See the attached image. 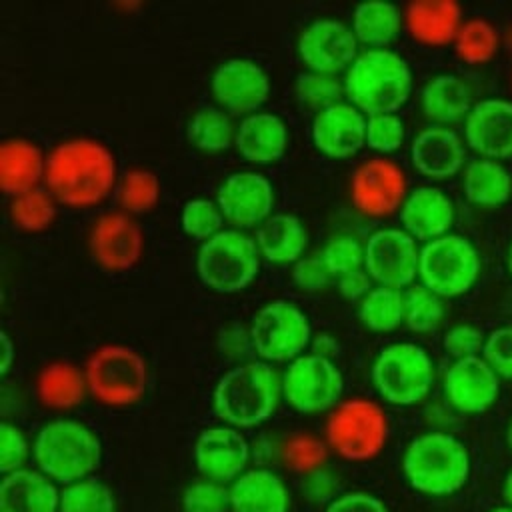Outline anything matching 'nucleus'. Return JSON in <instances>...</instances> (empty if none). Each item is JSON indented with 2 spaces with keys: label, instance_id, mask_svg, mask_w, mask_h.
I'll return each instance as SVG.
<instances>
[{
  "label": "nucleus",
  "instance_id": "412c9836",
  "mask_svg": "<svg viewBox=\"0 0 512 512\" xmlns=\"http://www.w3.org/2000/svg\"><path fill=\"white\" fill-rule=\"evenodd\" d=\"M462 138L478 158H512V100L490 96L476 100L464 118Z\"/></svg>",
  "mask_w": 512,
  "mask_h": 512
},
{
  "label": "nucleus",
  "instance_id": "4468645a",
  "mask_svg": "<svg viewBox=\"0 0 512 512\" xmlns=\"http://www.w3.org/2000/svg\"><path fill=\"white\" fill-rule=\"evenodd\" d=\"M404 168L388 156L362 160L350 176V200L366 216H388L400 210L408 194Z\"/></svg>",
  "mask_w": 512,
  "mask_h": 512
},
{
  "label": "nucleus",
  "instance_id": "4be33fe9",
  "mask_svg": "<svg viewBox=\"0 0 512 512\" xmlns=\"http://www.w3.org/2000/svg\"><path fill=\"white\" fill-rule=\"evenodd\" d=\"M310 138L324 156L350 158L366 146V114L350 100H338L314 112Z\"/></svg>",
  "mask_w": 512,
  "mask_h": 512
},
{
  "label": "nucleus",
  "instance_id": "b1692460",
  "mask_svg": "<svg viewBox=\"0 0 512 512\" xmlns=\"http://www.w3.org/2000/svg\"><path fill=\"white\" fill-rule=\"evenodd\" d=\"M398 214L402 228L410 236L428 242L450 232L456 208L442 188L434 184H420L408 190Z\"/></svg>",
  "mask_w": 512,
  "mask_h": 512
},
{
  "label": "nucleus",
  "instance_id": "72a5a7b5",
  "mask_svg": "<svg viewBox=\"0 0 512 512\" xmlns=\"http://www.w3.org/2000/svg\"><path fill=\"white\" fill-rule=\"evenodd\" d=\"M88 392L84 370L70 362H50L36 378L38 400L54 410H70L82 402Z\"/></svg>",
  "mask_w": 512,
  "mask_h": 512
},
{
  "label": "nucleus",
  "instance_id": "c03bdc74",
  "mask_svg": "<svg viewBox=\"0 0 512 512\" xmlns=\"http://www.w3.org/2000/svg\"><path fill=\"white\" fill-rule=\"evenodd\" d=\"M406 140V124L396 112L366 114V146L380 156L402 148Z\"/></svg>",
  "mask_w": 512,
  "mask_h": 512
},
{
  "label": "nucleus",
  "instance_id": "c9c22d12",
  "mask_svg": "<svg viewBox=\"0 0 512 512\" xmlns=\"http://www.w3.org/2000/svg\"><path fill=\"white\" fill-rule=\"evenodd\" d=\"M358 318L372 332H392L404 324V292L374 284L358 302Z\"/></svg>",
  "mask_w": 512,
  "mask_h": 512
},
{
  "label": "nucleus",
  "instance_id": "5701e85b",
  "mask_svg": "<svg viewBox=\"0 0 512 512\" xmlns=\"http://www.w3.org/2000/svg\"><path fill=\"white\" fill-rule=\"evenodd\" d=\"M410 162L424 178H452L466 166V142L450 126L428 124L410 140Z\"/></svg>",
  "mask_w": 512,
  "mask_h": 512
},
{
  "label": "nucleus",
  "instance_id": "f257e3e1",
  "mask_svg": "<svg viewBox=\"0 0 512 512\" xmlns=\"http://www.w3.org/2000/svg\"><path fill=\"white\" fill-rule=\"evenodd\" d=\"M118 178L116 156L98 138L72 136L46 154L44 186L66 206L102 202L116 188Z\"/></svg>",
  "mask_w": 512,
  "mask_h": 512
},
{
  "label": "nucleus",
  "instance_id": "864d4df0",
  "mask_svg": "<svg viewBox=\"0 0 512 512\" xmlns=\"http://www.w3.org/2000/svg\"><path fill=\"white\" fill-rule=\"evenodd\" d=\"M324 512H388V508L374 494L354 490L332 498Z\"/></svg>",
  "mask_w": 512,
  "mask_h": 512
},
{
  "label": "nucleus",
  "instance_id": "473e14b6",
  "mask_svg": "<svg viewBox=\"0 0 512 512\" xmlns=\"http://www.w3.org/2000/svg\"><path fill=\"white\" fill-rule=\"evenodd\" d=\"M352 32L366 48H388L404 26L402 10L386 0H366L352 8Z\"/></svg>",
  "mask_w": 512,
  "mask_h": 512
},
{
  "label": "nucleus",
  "instance_id": "2eb2a0df",
  "mask_svg": "<svg viewBox=\"0 0 512 512\" xmlns=\"http://www.w3.org/2000/svg\"><path fill=\"white\" fill-rule=\"evenodd\" d=\"M296 52L306 70L336 76L346 72L360 50L350 24L334 16H318L298 32Z\"/></svg>",
  "mask_w": 512,
  "mask_h": 512
},
{
  "label": "nucleus",
  "instance_id": "58836bf2",
  "mask_svg": "<svg viewBox=\"0 0 512 512\" xmlns=\"http://www.w3.org/2000/svg\"><path fill=\"white\" fill-rule=\"evenodd\" d=\"M160 180L156 172L148 168H130L120 174L114 188L118 204L128 214H140L150 210L160 198Z\"/></svg>",
  "mask_w": 512,
  "mask_h": 512
},
{
  "label": "nucleus",
  "instance_id": "20e7f679",
  "mask_svg": "<svg viewBox=\"0 0 512 512\" xmlns=\"http://www.w3.org/2000/svg\"><path fill=\"white\" fill-rule=\"evenodd\" d=\"M346 98L364 114L396 112L412 94L408 60L392 48H364L346 68Z\"/></svg>",
  "mask_w": 512,
  "mask_h": 512
},
{
  "label": "nucleus",
  "instance_id": "2f4dec72",
  "mask_svg": "<svg viewBox=\"0 0 512 512\" xmlns=\"http://www.w3.org/2000/svg\"><path fill=\"white\" fill-rule=\"evenodd\" d=\"M462 192L474 206H504L512 196V174L500 160L474 158L462 170Z\"/></svg>",
  "mask_w": 512,
  "mask_h": 512
},
{
  "label": "nucleus",
  "instance_id": "393cba45",
  "mask_svg": "<svg viewBox=\"0 0 512 512\" xmlns=\"http://www.w3.org/2000/svg\"><path fill=\"white\" fill-rule=\"evenodd\" d=\"M288 142V124L272 110L260 108L244 114L236 124L234 146L240 156L252 164H272L280 160L288 148Z\"/></svg>",
  "mask_w": 512,
  "mask_h": 512
},
{
  "label": "nucleus",
  "instance_id": "cd10ccee",
  "mask_svg": "<svg viewBox=\"0 0 512 512\" xmlns=\"http://www.w3.org/2000/svg\"><path fill=\"white\" fill-rule=\"evenodd\" d=\"M404 28L420 44L446 46L462 26V8L454 0H414L404 10Z\"/></svg>",
  "mask_w": 512,
  "mask_h": 512
},
{
  "label": "nucleus",
  "instance_id": "4c0bfd02",
  "mask_svg": "<svg viewBox=\"0 0 512 512\" xmlns=\"http://www.w3.org/2000/svg\"><path fill=\"white\" fill-rule=\"evenodd\" d=\"M56 198L46 186H36L10 198L8 214L16 228L26 232L46 230L56 218Z\"/></svg>",
  "mask_w": 512,
  "mask_h": 512
},
{
  "label": "nucleus",
  "instance_id": "7ed1b4c3",
  "mask_svg": "<svg viewBox=\"0 0 512 512\" xmlns=\"http://www.w3.org/2000/svg\"><path fill=\"white\" fill-rule=\"evenodd\" d=\"M470 468L466 444L444 430H426L414 436L402 452L406 482L426 496L456 494L468 482Z\"/></svg>",
  "mask_w": 512,
  "mask_h": 512
},
{
  "label": "nucleus",
  "instance_id": "f03ea898",
  "mask_svg": "<svg viewBox=\"0 0 512 512\" xmlns=\"http://www.w3.org/2000/svg\"><path fill=\"white\" fill-rule=\"evenodd\" d=\"M282 398V374L266 360H246L228 368L214 384L216 416L234 428H252L270 420Z\"/></svg>",
  "mask_w": 512,
  "mask_h": 512
},
{
  "label": "nucleus",
  "instance_id": "8fccbe9b",
  "mask_svg": "<svg viewBox=\"0 0 512 512\" xmlns=\"http://www.w3.org/2000/svg\"><path fill=\"white\" fill-rule=\"evenodd\" d=\"M30 454H32V446L28 444V438L22 432V428L12 424V422H2V426H0V468H2V474L24 468Z\"/></svg>",
  "mask_w": 512,
  "mask_h": 512
},
{
  "label": "nucleus",
  "instance_id": "9b49d317",
  "mask_svg": "<svg viewBox=\"0 0 512 512\" xmlns=\"http://www.w3.org/2000/svg\"><path fill=\"white\" fill-rule=\"evenodd\" d=\"M248 336L260 360L288 364L308 350L312 326L308 314L294 302L272 300L252 316Z\"/></svg>",
  "mask_w": 512,
  "mask_h": 512
},
{
  "label": "nucleus",
  "instance_id": "a211bd4d",
  "mask_svg": "<svg viewBox=\"0 0 512 512\" xmlns=\"http://www.w3.org/2000/svg\"><path fill=\"white\" fill-rule=\"evenodd\" d=\"M88 246L94 262L104 270H128L142 256L144 234L134 214L110 210L92 222Z\"/></svg>",
  "mask_w": 512,
  "mask_h": 512
},
{
  "label": "nucleus",
  "instance_id": "603ef678",
  "mask_svg": "<svg viewBox=\"0 0 512 512\" xmlns=\"http://www.w3.org/2000/svg\"><path fill=\"white\" fill-rule=\"evenodd\" d=\"M332 278V272L320 258V254H304L292 264V280L300 290L318 292Z\"/></svg>",
  "mask_w": 512,
  "mask_h": 512
},
{
  "label": "nucleus",
  "instance_id": "de8ad7c7",
  "mask_svg": "<svg viewBox=\"0 0 512 512\" xmlns=\"http://www.w3.org/2000/svg\"><path fill=\"white\" fill-rule=\"evenodd\" d=\"M182 512H230V492L226 484L202 478L182 492Z\"/></svg>",
  "mask_w": 512,
  "mask_h": 512
},
{
  "label": "nucleus",
  "instance_id": "3c124183",
  "mask_svg": "<svg viewBox=\"0 0 512 512\" xmlns=\"http://www.w3.org/2000/svg\"><path fill=\"white\" fill-rule=\"evenodd\" d=\"M484 340L486 336L482 334V330L474 324H454L444 332L442 338V346L444 350L454 358H468V356H480L482 348H484Z\"/></svg>",
  "mask_w": 512,
  "mask_h": 512
},
{
  "label": "nucleus",
  "instance_id": "ddd939ff",
  "mask_svg": "<svg viewBox=\"0 0 512 512\" xmlns=\"http://www.w3.org/2000/svg\"><path fill=\"white\" fill-rule=\"evenodd\" d=\"M420 246L402 226H380L364 238V270L374 284L410 288L418 278Z\"/></svg>",
  "mask_w": 512,
  "mask_h": 512
},
{
  "label": "nucleus",
  "instance_id": "aec40b11",
  "mask_svg": "<svg viewBox=\"0 0 512 512\" xmlns=\"http://www.w3.org/2000/svg\"><path fill=\"white\" fill-rule=\"evenodd\" d=\"M444 400L460 414L490 410L500 394V376L482 356L454 360L442 378Z\"/></svg>",
  "mask_w": 512,
  "mask_h": 512
},
{
  "label": "nucleus",
  "instance_id": "c85d7f7f",
  "mask_svg": "<svg viewBox=\"0 0 512 512\" xmlns=\"http://www.w3.org/2000/svg\"><path fill=\"white\" fill-rule=\"evenodd\" d=\"M472 106L474 100L470 84L454 72L430 76L420 90V108L432 124L450 126L464 122Z\"/></svg>",
  "mask_w": 512,
  "mask_h": 512
},
{
  "label": "nucleus",
  "instance_id": "f8f14e48",
  "mask_svg": "<svg viewBox=\"0 0 512 512\" xmlns=\"http://www.w3.org/2000/svg\"><path fill=\"white\" fill-rule=\"evenodd\" d=\"M344 392L338 364L320 352H304L282 372V398L302 414L330 412Z\"/></svg>",
  "mask_w": 512,
  "mask_h": 512
},
{
  "label": "nucleus",
  "instance_id": "ea45409f",
  "mask_svg": "<svg viewBox=\"0 0 512 512\" xmlns=\"http://www.w3.org/2000/svg\"><path fill=\"white\" fill-rule=\"evenodd\" d=\"M58 512H116V498L108 484L88 476L60 488Z\"/></svg>",
  "mask_w": 512,
  "mask_h": 512
},
{
  "label": "nucleus",
  "instance_id": "39448f33",
  "mask_svg": "<svg viewBox=\"0 0 512 512\" xmlns=\"http://www.w3.org/2000/svg\"><path fill=\"white\" fill-rule=\"evenodd\" d=\"M32 458L40 472L64 486L92 476L102 462V442L88 424L54 418L36 430Z\"/></svg>",
  "mask_w": 512,
  "mask_h": 512
},
{
  "label": "nucleus",
  "instance_id": "6ab92c4d",
  "mask_svg": "<svg viewBox=\"0 0 512 512\" xmlns=\"http://www.w3.org/2000/svg\"><path fill=\"white\" fill-rule=\"evenodd\" d=\"M192 454L202 478L228 486L248 470L250 444L240 428L218 424L200 430Z\"/></svg>",
  "mask_w": 512,
  "mask_h": 512
},
{
  "label": "nucleus",
  "instance_id": "5fc2aeb1",
  "mask_svg": "<svg viewBox=\"0 0 512 512\" xmlns=\"http://www.w3.org/2000/svg\"><path fill=\"white\" fill-rule=\"evenodd\" d=\"M372 286H374L372 278L368 276V272L364 268H358V270L336 276V288H338L340 296L346 298V300H358L360 302Z\"/></svg>",
  "mask_w": 512,
  "mask_h": 512
},
{
  "label": "nucleus",
  "instance_id": "a19ab883",
  "mask_svg": "<svg viewBox=\"0 0 512 512\" xmlns=\"http://www.w3.org/2000/svg\"><path fill=\"white\" fill-rule=\"evenodd\" d=\"M444 298L422 284H412L404 292V324L418 334L432 332L444 318Z\"/></svg>",
  "mask_w": 512,
  "mask_h": 512
},
{
  "label": "nucleus",
  "instance_id": "37998d69",
  "mask_svg": "<svg viewBox=\"0 0 512 512\" xmlns=\"http://www.w3.org/2000/svg\"><path fill=\"white\" fill-rule=\"evenodd\" d=\"M342 92H344V84L334 74L304 70L296 76V82H294L296 98L304 106L314 108V112L342 100L340 98Z\"/></svg>",
  "mask_w": 512,
  "mask_h": 512
},
{
  "label": "nucleus",
  "instance_id": "bf43d9fd",
  "mask_svg": "<svg viewBox=\"0 0 512 512\" xmlns=\"http://www.w3.org/2000/svg\"><path fill=\"white\" fill-rule=\"evenodd\" d=\"M506 264H508V274H510V278H512V242H510V246H508V254H506Z\"/></svg>",
  "mask_w": 512,
  "mask_h": 512
},
{
  "label": "nucleus",
  "instance_id": "a878e982",
  "mask_svg": "<svg viewBox=\"0 0 512 512\" xmlns=\"http://www.w3.org/2000/svg\"><path fill=\"white\" fill-rule=\"evenodd\" d=\"M230 512H290V490L280 474L256 466L228 484Z\"/></svg>",
  "mask_w": 512,
  "mask_h": 512
},
{
  "label": "nucleus",
  "instance_id": "6e6d98bb",
  "mask_svg": "<svg viewBox=\"0 0 512 512\" xmlns=\"http://www.w3.org/2000/svg\"><path fill=\"white\" fill-rule=\"evenodd\" d=\"M0 340H2V368H0V372L6 374V372L12 368L16 348H14V344H12V340H10V334H8L6 330L0 332Z\"/></svg>",
  "mask_w": 512,
  "mask_h": 512
},
{
  "label": "nucleus",
  "instance_id": "c756f323",
  "mask_svg": "<svg viewBox=\"0 0 512 512\" xmlns=\"http://www.w3.org/2000/svg\"><path fill=\"white\" fill-rule=\"evenodd\" d=\"M46 172V154L24 136L6 138L0 144V186L12 198L40 186Z\"/></svg>",
  "mask_w": 512,
  "mask_h": 512
},
{
  "label": "nucleus",
  "instance_id": "f3484780",
  "mask_svg": "<svg viewBox=\"0 0 512 512\" xmlns=\"http://www.w3.org/2000/svg\"><path fill=\"white\" fill-rule=\"evenodd\" d=\"M224 220L234 228L260 226L272 212L276 192L268 176L258 170H234L218 184L214 198Z\"/></svg>",
  "mask_w": 512,
  "mask_h": 512
},
{
  "label": "nucleus",
  "instance_id": "13d9d810",
  "mask_svg": "<svg viewBox=\"0 0 512 512\" xmlns=\"http://www.w3.org/2000/svg\"><path fill=\"white\" fill-rule=\"evenodd\" d=\"M506 444H508V448L512 450V418H510V422H508V426H506Z\"/></svg>",
  "mask_w": 512,
  "mask_h": 512
},
{
  "label": "nucleus",
  "instance_id": "7c9ffc66",
  "mask_svg": "<svg viewBox=\"0 0 512 512\" xmlns=\"http://www.w3.org/2000/svg\"><path fill=\"white\" fill-rule=\"evenodd\" d=\"M254 240L264 260L272 264H294L304 256L308 230L296 214L274 212L256 228Z\"/></svg>",
  "mask_w": 512,
  "mask_h": 512
},
{
  "label": "nucleus",
  "instance_id": "423d86ee",
  "mask_svg": "<svg viewBox=\"0 0 512 512\" xmlns=\"http://www.w3.org/2000/svg\"><path fill=\"white\" fill-rule=\"evenodd\" d=\"M390 436L386 410L370 398L352 396L340 400L326 418L324 438L340 458L366 462L376 458Z\"/></svg>",
  "mask_w": 512,
  "mask_h": 512
},
{
  "label": "nucleus",
  "instance_id": "6e6552de",
  "mask_svg": "<svg viewBox=\"0 0 512 512\" xmlns=\"http://www.w3.org/2000/svg\"><path fill=\"white\" fill-rule=\"evenodd\" d=\"M262 254L252 236L242 228H222L200 242L196 272L200 280L220 294L244 290L260 270Z\"/></svg>",
  "mask_w": 512,
  "mask_h": 512
},
{
  "label": "nucleus",
  "instance_id": "1a4fd4ad",
  "mask_svg": "<svg viewBox=\"0 0 512 512\" xmlns=\"http://www.w3.org/2000/svg\"><path fill=\"white\" fill-rule=\"evenodd\" d=\"M482 260L478 248L462 234L448 232L420 246V284L442 298H456L474 288Z\"/></svg>",
  "mask_w": 512,
  "mask_h": 512
},
{
  "label": "nucleus",
  "instance_id": "4d7b16f0",
  "mask_svg": "<svg viewBox=\"0 0 512 512\" xmlns=\"http://www.w3.org/2000/svg\"><path fill=\"white\" fill-rule=\"evenodd\" d=\"M504 496H506L508 506H512V470L504 478Z\"/></svg>",
  "mask_w": 512,
  "mask_h": 512
},
{
  "label": "nucleus",
  "instance_id": "052dcab7",
  "mask_svg": "<svg viewBox=\"0 0 512 512\" xmlns=\"http://www.w3.org/2000/svg\"><path fill=\"white\" fill-rule=\"evenodd\" d=\"M488 512H512V506H496V508H492V510H488Z\"/></svg>",
  "mask_w": 512,
  "mask_h": 512
},
{
  "label": "nucleus",
  "instance_id": "09e8293b",
  "mask_svg": "<svg viewBox=\"0 0 512 512\" xmlns=\"http://www.w3.org/2000/svg\"><path fill=\"white\" fill-rule=\"evenodd\" d=\"M500 380H512V324L498 326L486 334L480 354Z\"/></svg>",
  "mask_w": 512,
  "mask_h": 512
},
{
  "label": "nucleus",
  "instance_id": "49530a36",
  "mask_svg": "<svg viewBox=\"0 0 512 512\" xmlns=\"http://www.w3.org/2000/svg\"><path fill=\"white\" fill-rule=\"evenodd\" d=\"M326 456H328V444L310 434L292 436L282 448V458L286 466L302 474L320 470Z\"/></svg>",
  "mask_w": 512,
  "mask_h": 512
},
{
  "label": "nucleus",
  "instance_id": "bb28decb",
  "mask_svg": "<svg viewBox=\"0 0 512 512\" xmlns=\"http://www.w3.org/2000/svg\"><path fill=\"white\" fill-rule=\"evenodd\" d=\"M60 490L38 468L6 472L0 482V512H58Z\"/></svg>",
  "mask_w": 512,
  "mask_h": 512
},
{
  "label": "nucleus",
  "instance_id": "79ce46f5",
  "mask_svg": "<svg viewBox=\"0 0 512 512\" xmlns=\"http://www.w3.org/2000/svg\"><path fill=\"white\" fill-rule=\"evenodd\" d=\"M180 224L188 236L202 242L224 228V214L216 200L206 196H194L182 204Z\"/></svg>",
  "mask_w": 512,
  "mask_h": 512
},
{
  "label": "nucleus",
  "instance_id": "9d476101",
  "mask_svg": "<svg viewBox=\"0 0 512 512\" xmlns=\"http://www.w3.org/2000/svg\"><path fill=\"white\" fill-rule=\"evenodd\" d=\"M88 392L106 406H130L148 388L144 356L124 344L98 346L84 364Z\"/></svg>",
  "mask_w": 512,
  "mask_h": 512
},
{
  "label": "nucleus",
  "instance_id": "a18cd8bd",
  "mask_svg": "<svg viewBox=\"0 0 512 512\" xmlns=\"http://www.w3.org/2000/svg\"><path fill=\"white\" fill-rule=\"evenodd\" d=\"M320 258L332 276L364 268V242L354 234L330 236L320 250Z\"/></svg>",
  "mask_w": 512,
  "mask_h": 512
},
{
  "label": "nucleus",
  "instance_id": "dca6fc26",
  "mask_svg": "<svg viewBox=\"0 0 512 512\" xmlns=\"http://www.w3.org/2000/svg\"><path fill=\"white\" fill-rule=\"evenodd\" d=\"M214 100L226 112L250 114L262 108L270 94V76L252 58L232 56L216 64L210 76Z\"/></svg>",
  "mask_w": 512,
  "mask_h": 512
},
{
  "label": "nucleus",
  "instance_id": "0eeeda50",
  "mask_svg": "<svg viewBox=\"0 0 512 512\" xmlns=\"http://www.w3.org/2000/svg\"><path fill=\"white\" fill-rule=\"evenodd\" d=\"M370 378L384 402L414 406L430 394L436 370L432 356L420 344L392 342L374 356Z\"/></svg>",
  "mask_w": 512,
  "mask_h": 512
},
{
  "label": "nucleus",
  "instance_id": "e433bc0d",
  "mask_svg": "<svg viewBox=\"0 0 512 512\" xmlns=\"http://www.w3.org/2000/svg\"><path fill=\"white\" fill-rule=\"evenodd\" d=\"M452 44L456 56L462 62L470 66H482L498 54L500 34L490 20L482 16H472L462 22Z\"/></svg>",
  "mask_w": 512,
  "mask_h": 512
},
{
  "label": "nucleus",
  "instance_id": "f704fd0d",
  "mask_svg": "<svg viewBox=\"0 0 512 512\" xmlns=\"http://www.w3.org/2000/svg\"><path fill=\"white\" fill-rule=\"evenodd\" d=\"M188 142L202 152H222L234 146L236 124L220 106H200L186 122Z\"/></svg>",
  "mask_w": 512,
  "mask_h": 512
}]
</instances>
